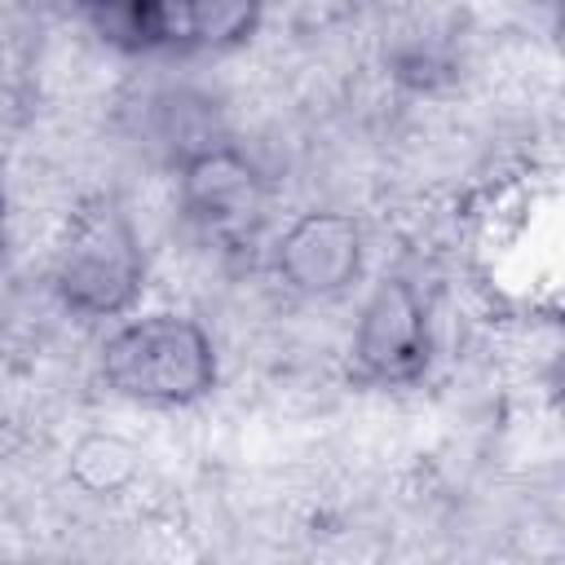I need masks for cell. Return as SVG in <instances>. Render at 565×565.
Returning <instances> with one entry per match:
<instances>
[{
	"instance_id": "6",
	"label": "cell",
	"mask_w": 565,
	"mask_h": 565,
	"mask_svg": "<svg viewBox=\"0 0 565 565\" xmlns=\"http://www.w3.org/2000/svg\"><path fill=\"white\" fill-rule=\"evenodd\" d=\"M212 141H225V128L216 119V106L203 93L163 88L146 102V146H154L172 168Z\"/></svg>"
},
{
	"instance_id": "9",
	"label": "cell",
	"mask_w": 565,
	"mask_h": 565,
	"mask_svg": "<svg viewBox=\"0 0 565 565\" xmlns=\"http://www.w3.org/2000/svg\"><path fill=\"white\" fill-rule=\"evenodd\" d=\"M4 243H9V212H4V190H0V256H4Z\"/></svg>"
},
{
	"instance_id": "3",
	"label": "cell",
	"mask_w": 565,
	"mask_h": 565,
	"mask_svg": "<svg viewBox=\"0 0 565 565\" xmlns=\"http://www.w3.org/2000/svg\"><path fill=\"white\" fill-rule=\"evenodd\" d=\"M349 362H353V375L375 388H406L428 371L433 322H428V305L411 278L375 282V291L366 296V305L353 322Z\"/></svg>"
},
{
	"instance_id": "8",
	"label": "cell",
	"mask_w": 565,
	"mask_h": 565,
	"mask_svg": "<svg viewBox=\"0 0 565 565\" xmlns=\"http://www.w3.org/2000/svg\"><path fill=\"white\" fill-rule=\"evenodd\" d=\"M71 477L88 490V494H115L137 477V450L124 437H84L71 455Z\"/></svg>"
},
{
	"instance_id": "10",
	"label": "cell",
	"mask_w": 565,
	"mask_h": 565,
	"mask_svg": "<svg viewBox=\"0 0 565 565\" xmlns=\"http://www.w3.org/2000/svg\"><path fill=\"white\" fill-rule=\"evenodd\" d=\"M49 4H57V9H79V13H88L97 0H49Z\"/></svg>"
},
{
	"instance_id": "4",
	"label": "cell",
	"mask_w": 565,
	"mask_h": 565,
	"mask_svg": "<svg viewBox=\"0 0 565 565\" xmlns=\"http://www.w3.org/2000/svg\"><path fill=\"white\" fill-rule=\"evenodd\" d=\"M172 172H177V199L185 221L207 238L238 243L260 225V212H265L260 168L230 137L185 154Z\"/></svg>"
},
{
	"instance_id": "5",
	"label": "cell",
	"mask_w": 565,
	"mask_h": 565,
	"mask_svg": "<svg viewBox=\"0 0 565 565\" xmlns=\"http://www.w3.org/2000/svg\"><path fill=\"white\" fill-rule=\"evenodd\" d=\"M274 269L296 296H340L362 274V225L331 207L300 212L274 247Z\"/></svg>"
},
{
	"instance_id": "1",
	"label": "cell",
	"mask_w": 565,
	"mask_h": 565,
	"mask_svg": "<svg viewBox=\"0 0 565 565\" xmlns=\"http://www.w3.org/2000/svg\"><path fill=\"white\" fill-rule=\"evenodd\" d=\"M146 287V252L137 238L132 216L115 194H93L84 199L66 234L57 243L53 260V291L57 300L84 318H124Z\"/></svg>"
},
{
	"instance_id": "7",
	"label": "cell",
	"mask_w": 565,
	"mask_h": 565,
	"mask_svg": "<svg viewBox=\"0 0 565 565\" xmlns=\"http://www.w3.org/2000/svg\"><path fill=\"white\" fill-rule=\"evenodd\" d=\"M265 0H177V53H225L252 40Z\"/></svg>"
},
{
	"instance_id": "2",
	"label": "cell",
	"mask_w": 565,
	"mask_h": 565,
	"mask_svg": "<svg viewBox=\"0 0 565 565\" xmlns=\"http://www.w3.org/2000/svg\"><path fill=\"white\" fill-rule=\"evenodd\" d=\"M216 344L185 313L128 318L102 349L106 388L141 406H190L216 388Z\"/></svg>"
}]
</instances>
